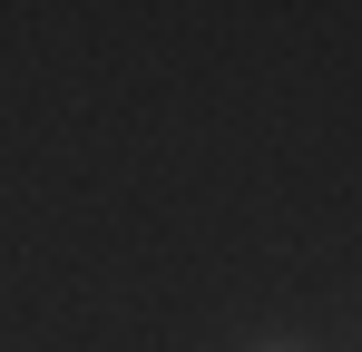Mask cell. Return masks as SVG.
<instances>
[{"mask_svg": "<svg viewBox=\"0 0 362 352\" xmlns=\"http://www.w3.org/2000/svg\"><path fill=\"white\" fill-rule=\"evenodd\" d=\"M264 352H303V343H264Z\"/></svg>", "mask_w": 362, "mask_h": 352, "instance_id": "6da1fadb", "label": "cell"}]
</instances>
